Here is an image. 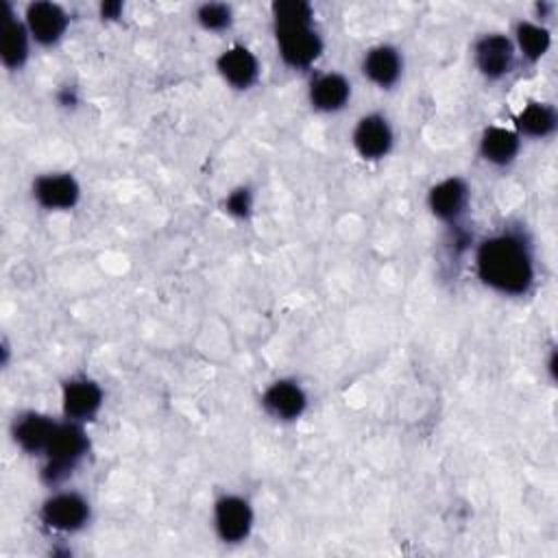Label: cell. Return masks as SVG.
Instances as JSON below:
<instances>
[{
    "label": "cell",
    "instance_id": "6da1fadb",
    "mask_svg": "<svg viewBox=\"0 0 558 558\" xmlns=\"http://www.w3.org/2000/svg\"><path fill=\"white\" fill-rule=\"evenodd\" d=\"M475 272L480 281L506 296H523L536 279L530 244L514 231L484 238L475 248Z\"/></svg>",
    "mask_w": 558,
    "mask_h": 558
},
{
    "label": "cell",
    "instance_id": "7a4b0ae2",
    "mask_svg": "<svg viewBox=\"0 0 558 558\" xmlns=\"http://www.w3.org/2000/svg\"><path fill=\"white\" fill-rule=\"evenodd\" d=\"M89 451V436L78 421L63 418L57 423L54 434L46 447L44 466H41V480L50 486H57L65 482L72 471L78 466V462Z\"/></svg>",
    "mask_w": 558,
    "mask_h": 558
},
{
    "label": "cell",
    "instance_id": "3957f363",
    "mask_svg": "<svg viewBox=\"0 0 558 558\" xmlns=\"http://www.w3.org/2000/svg\"><path fill=\"white\" fill-rule=\"evenodd\" d=\"M41 523L59 534L81 532L92 519L89 501L74 490H59L44 499L39 508Z\"/></svg>",
    "mask_w": 558,
    "mask_h": 558
},
{
    "label": "cell",
    "instance_id": "277c9868",
    "mask_svg": "<svg viewBox=\"0 0 558 558\" xmlns=\"http://www.w3.org/2000/svg\"><path fill=\"white\" fill-rule=\"evenodd\" d=\"M214 530L227 545L244 543L255 525V514L248 499L240 495H222L214 504Z\"/></svg>",
    "mask_w": 558,
    "mask_h": 558
},
{
    "label": "cell",
    "instance_id": "5b68a950",
    "mask_svg": "<svg viewBox=\"0 0 558 558\" xmlns=\"http://www.w3.org/2000/svg\"><path fill=\"white\" fill-rule=\"evenodd\" d=\"M514 44L504 33H486L473 46V63L477 72L488 81H499L508 76L514 68Z\"/></svg>",
    "mask_w": 558,
    "mask_h": 558
},
{
    "label": "cell",
    "instance_id": "8992f818",
    "mask_svg": "<svg viewBox=\"0 0 558 558\" xmlns=\"http://www.w3.org/2000/svg\"><path fill=\"white\" fill-rule=\"evenodd\" d=\"M277 39V52L281 61L288 68L294 70H307L312 68L320 54H323V37L318 31L312 26H301V28H290V31H279L275 33Z\"/></svg>",
    "mask_w": 558,
    "mask_h": 558
},
{
    "label": "cell",
    "instance_id": "52a82bcc",
    "mask_svg": "<svg viewBox=\"0 0 558 558\" xmlns=\"http://www.w3.org/2000/svg\"><path fill=\"white\" fill-rule=\"evenodd\" d=\"M355 153L366 161H379L390 155L395 146V131L386 116L366 113L362 116L351 133Z\"/></svg>",
    "mask_w": 558,
    "mask_h": 558
},
{
    "label": "cell",
    "instance_id": "ba28073f",
    "mask_svg": "<svg viewBox=\"0 0 558 558\" xmlns=\"http://www.w3.org/2000/svg\"><path fill=\"white\" fill-rule=\"evenodd\" d=\"M102 403H105V392L100 384L94 381L92 377H85V375L70 377L61 386V410H63V416L70 421L87 423L100 412Z\"/></svg>",
    "mask_w": 558,
    "mask_h": 558
},
{
    "label": "cell",
    "instance_id": "9c48e42d",
    "mask_svg": "<svg viewBox=\"0 0 558 558\" xmlns=\"http://www.w3.org/2000/svg\"><path fill=\"white\" fill-rule=\"evenodd\" d=\"M24 24L33 37L35 44L39 46H54L63 39L70 26V17L65 9L57 2L39 0L31 2L24 11Z\"/></svg>",
    "mask_w": 558,
    "mask_h": 558
},
{
    "label": "cell",
    "instance_id": "30bf717a",
    "mask_svg": "<svg viewBox=\"0 0 558 558\" xmlns=\"http://www.w3.org/2000/svg\"><path fill=\"white\" fill-rule=\"evenodd\" d=\"M33 198L48 211H68L81 201V185L70 172H46L33 181Z\"/></svg>",
    "mask_w": 558,
    "mask_h": 558
},
{
    "label": "cell",
    "instance_id": "8fae6325",
    "mask_svg": "<svg viewBox=\"0 0 558 558\" xmlns=\"http://www.w3.org/2000/svg\"><path fill=\"white\" fill-rule=\"evenodd\" d=\"M262 408L268 416L281 423H290L303 416L307 410V395L294 379H277L262 395Z\"/></svg>",
    "mask_w": 558,
    "mask_h": 558
},
{
    "label": "cell",
    "instance_id": "7c38bea8",
    "mask_svg": "<svg viewBox=\"0 0 558 558\" xmlns=\"http://www.w3.org/2000/svg\"><path fill=\"white\" fill-rule=\"evenodd\" d=\"M57 423L59 421L41 412H22L11 423V438L24 453L41 456L54 434Z\"/></svg>",
    "mask_w": 558,
    "mask_h": 558
},
{
    "label": "cell",
    "instance_id": "4fadbf2b",
    "mask_svg": "<svg viewBox=\"0 0 558 558\" xmlns=\"http://www.w3.org/2000/svg\"><path fill=\"white\" fill-rule=\"evenodd\" d=\"M471 192L464 179L447 177L429 187L427 192V207L429 211L442 222H456L469 205Z\"/></svg>",
    "mask_w": 558,
    "mask_h": 558
},
{
    "label": "cell",
    "instance_id": "5bb4252c",
    "mask_svg": "<svg viewBox=\"0 0 558 558\" xmlns=\"http://www.w3.org/2000/svg\"><path fill=\"white\" fill-rule=\"evenodd\" d=\"M31 33L24 20H17L11 11V4L4 2V20H2V37H0V59L9 72L22 70L31 57Z\"/></svg>",
    "mask_w": 558,
    "mask_h": 558
},
{
    "label": "cell",
    "instance_id": "9a60e30c",
    "mask_svg": "<svg viewBox=\"0 0 558 558\" xmlns=\"http://www.w3.org/2000/svg\"><path fill=\"white\" fill-rule=\"evenodd\" d=\"M216 70L233 89H248L259 78V61L246 46H231L216 59Z\"/></svg>",
    "mask_w": 558,
    "mask_h": 558
},
{
    "label": "cell",
    "instance_id": "2e32d148",
    "mask_svg": "<svg viewBox=\"0 0 558 558\" xmlns=\"http://www.w3.org/2000/svg\"><path fill=\"white\" fill-rule=\"evenodd\" d=\"M310 105L320 113H338L351 100V81L340 72L316 74L307 89Z\"/></svg>",
    "mask_w": 558,
    "mask_h": 558
},
{
    "label": "cell",
    "instance_id": "e0dca14e",
    "mask_svg": "<svg viewBox=\"0 0 558 558\" xmlns=\"http://www.w3.org/2000/svg\"><path fill=\"white\" fill-rule=\"evenodd\" d=\"M403 72V57L401 52L390 44L373 46L362 57V74L377 85L379 89H390L397 85Z\"/></svg>",
    "mask_w": 558,
    "mask_h": 558
},
{
    "label": "cell",
    "instance_id": "ac0fdd59",
    "mask_svg": "<svg viewBox=\"0 0 558 558\" xmlns=\"http://www.w3.org/2000/svg\"><path fill=\"white\" fill-rule=\"evenodd\" d=\"M521 150V137L514 129H506L499 124L486 126L480 137V155L486 163L504 168L510 166Z\"/></svg>",
    "mask_w": 558,
    "mask_h": 558
},
{
    "label": "cell",
    "instance_id": "d6986e66",
    "mask_svg": "<svg viewBox=\"0 0 558 558\" xmlns=\"http://www.w3.org/2000/svg\"><path fill=\"white\" fill-rule=\"evenodd\" d=\"M558 126V113L549 102L532 100L514 118V131L519 137L545 140L551 137Z\"/></svg>",
    "mask_w": 558,
    "mask_h": 558
},
{
    "label": "cell",
    "instance_id": "ffe728a7",
    "mask_svg": "<svg viewBox=\"0 0 558 558\" xmlns=\"http://www.w3.org/2000/svg\"><path fill=\"white\" fill-rule=\"evenodd\" d=\"M514 50L530 63L541 61L551 48V33L541 22L523 20L514 26Z\"/></svg>",
    "mask_w": 558,
    "mask_h": 558
},
{
    "label": "cell",
    "instance_id": "44dd1931",
    "mask_svg": "<svg viewBox=\"0 0 558 558\" xmlns=\"http://www.w3.org/2000/svg\"><path fill=\"white\" fill-rule=\"evenodd\" d=\"M270 15L275 33L314 24V9L310 2L303 0H277L270 7Z\"/></svg>",
    "mask_w": 558,
    "mask_h": 558
},
{
    "label": "cell",
    "instance_id": "7402d4cb",
    "mask_svg": "<svg viewBox=\"0 0 558 558\" xmlns=\"http://www.w3.org/2000/svg\"><path fill=\"white\" fill-rule=\"evenodd\" d=\"M196 22L209 33H222L233 22V11L225 2H205L196 9Z\"/></svg>",
    "mask_w": 558,
    "mask_h": 558
},
{
    "label": "cell",
    "instance_id": "603a6c76",
    "mask_svg": "<svg viewBox=\"0 0 558 558\" xmlns=\"http://www.w3.org/2000/svg\"><path fill=\"white\" fill-rule=\"evenodd\" d=\"M225 211L233 218H248L253 211V192L248 187H235L225 198Z\"/></svg>",
    "mask_w": 558,
    "mask_h": 558
},
{
    "label": "cell",
    "instance_id": "cb8c5ba5",
    "mask_svg": "<svg viewBox=\"0 0 558 558\" xmlns=\"http://www.w3.org/2000/svg\"><path fill=\"white\" fill-rule=\"evenodd\" d=\"M98 11H100V17H102V20L113 22V20H120V17H122L124 4L118 2V0H107V2H100Z\"/></svg>",
    "mask_w": 558,
    "mask_h": 558
},
{
    "label": "cell",
    "instance_id": "d4e9b609",
    "mask_svg": "<svg viewBox=\"0 0 558 558\" xmlns=\"http://www.w3.org/2000/svg\"><path fill=\"white\" fill-rule=\"evenodd\" d=\"M57 98H59V105H63V107H72V105H76V92H74V87H63L59 94H57Z\"/></svg>",
    "mask_w": 558,
    "mask_h": 558
}]
</instances>
